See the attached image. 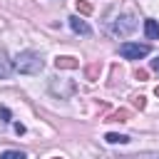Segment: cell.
<instances>
[{
    "label": "cell",
    "instance_id": "obj_15",
    "mask_svg": "<svg viewBox=\"0 0 159 159\" xmlns=\"http://www.w3.org/2000/svg\"><path fill=\"white\" fill-rule=\"evenodd\" d=\"M132 104H134L137 109H144V107H147V97H144V94H137V97H132Z\"/></svg>",
    "mask_w": 159,
    "mask_h": 159
},
{
    "label": "cell",
    "instance_id": "obj_12",
    "mask_svg": "<svg viewBox=\"0 0 159 159\" xmlns=\"http://www.w3.org/2000/svg\"><path fill=\"white\" fill-rule=\"evenodd\" d=\"M0 159H27V154L20 152V149H5V152L0 154Z\"/></svg>",
    "mask_w": 159,
    "mask_h": 159
},
{
    "label": "cell",
    "instance_id": "obj_1",
    "mask_svg": "<svg viewBox=\"0 0 159 159\" xmlns=\"http://www.w3.org/2000/svg\"><path fill=\"white\" fill-rule=\"evenodd\" d=\"M42 67H45L42 57H40L37 52H32V50H22V52H17L15 60H12V70H17L20 75H37Z\"/></svg>",
    "mask_w": 159,
    "mask_h": 159
},
{
    "label": "cell",
    "instance_id": "obj_13",
    "mask_svg": "<svg viewBox=\"0 0 159 159\" xmlns=\"http://www.w3.org/2000/svg\"><path fill=\"white\" fill-rule=\"evenodd\" d=\"M77 12L80 15H92V5L87 0H77Z\"/></svg>",
    "mask_w": 159,
    "mask_h": 159
},
{
    "label": "cell",
    "instance_id": "obj_10",
    "mask_svg": "<svg viewBox=\"0 0 159 159\" xmlns=\"http://www.w3.org/2000/svg\"><path fill=\"white\" fill-rule=\"evenodd\" d=\"M132 112L129 109H114L112 114H107V122H129Z\"/></svg>",
    "mask_w": 159,
    "mask_h": 159
},
{
    "label": "cell",
    "instance_id": "obj_20",
    "mask_svg": "<svg viewBox=\"0 0 159 159\" xmlns=\"http://www.w3.org/2000/svg\"><path fill=\"white\" fill-rule=\"evenodd\" d=\"M52 159H62V157H52Z\"/></svg>",
    "mask_w": 159,
    "mask_h": 159
},
{
    "label": "cell",
    "instance_id": "obj_3",
    "mask_svg": "<svg viewBox=\"0 0 159 159\" xmlns=\"http://www.w3.org/2000/svg\"><path fill=\"white\" fill-rule=\"evenodd\" d=\"M152 52L149 45H139V42H122L119 45V55L124 60H139V57H147Z\"/></svg>",
    "mask_w": 159,
    "mask_h": 159
},
{
    "label": "cell",
    "instance_id": "obj_19",
    "mask_svg": "<svg viewBox=\"0 0 159 159\" xmlns=\"http://www.w3.org/2000/svg\"><path fill=\"white\" fill-rule=\"evenodd\" d=\"M154 94H157V97H159V87H154Z\"/></svg>",
    "mask_w": 159,
    "mask_h": 159
},
{
    "label": "cell",
    "instance_id": "obj_7",
    "mask_svg": "<svg viewBox=\"0 0 159 159\" xmlns=\"http://www.w3.org/2000/svg\"><path fill=\"white\" fill-rule=\"evenodd\" d=\"M10 72H12V60L7 57L5 50H0V80H7Z\"/></svg>",
    "mask_w": 159,
    "mask_h": 159
},
{
    "label": "cell",
    "instance_id": "obj_9",
    "mask_svg": "<svg viewBox=\"0 0 159 159\" xmlns=\"http://www.w3.org/2000/svg\"><path fill=\"white\" fill-rule=\"evenodd\" d=\"M144 35L149 37V40H159V22L157 20H144Z\"/></svg>",
    "mask_w": 159,
    "mask_h": 159
},
{
    "label": "cell",
    "instance_id": "obj_4",
    "mask_svg": "<svg viewBox=\"0 0 159 159\" xmlns=\"http://www.w3.org/2000/svg\"><path fill=\"white\" fill-rule=\"evenodd\" d=\"M134 27H137V17L134 15H119V17H114V22H112V32L114 35H119V37H127L129 32H134Z\"/></svg>",
    "mask_w": 159,
    "mask_h": 159
},
{
    "label": "cell",
    "instance_id": "obj_14",
    "mask_svg": "<svg viewBox=\"0 0 159 159\" xmlns=\"http://www.w3.org/2000/svg\"><path fill=\"white\" fill-rule=\"evenodd\" d=\"M10 119H12L10 109H7L5 104H0V124H10Z\"/></svg>",
    "mask_w": 159,
    "mask_h": 159
},
{
    "label": "cell",
    "instance_id": "obj_6",
    "mask_svg": "<svg viewBox=\"0 0 159 159\" xmlns=\"http://www.w3.org/2000/svg\"><path fill=\"white\" fill-rule=\"evenodd\" d=\"M70 27H72L77 35H89V32H92V27H89L80 15H72V17H70Z\"/></svg>",
    "mask_w": 159,
    "mask_h": 159
},
{
    "label": "cell",
    "instance_id": "obj_8",
    "mask_svg": "<svg viewBox=\"0 0 159 159\" xmlns=\"http://www.w3.org/2000/svg\"><path fill=\"white\" fill-rule=\"evenodd\" d=\"M99 72H102V62H89V65H84V77H87L89 82H97V80H99Z\"/></svg>",
    "mask_w": 159,
    "mask_h": 159
},
{
    "label": "cell",
    "instance_id": "obj_2",
    "mask_svg": "<svg viewBox=\"0 0 159 159\" xmlns=\"http://www.w3.org/2000/svg\"><path fill=\"white\" fill-rule=\"evenodd\" d=\"M50 92L60 99H70L75 92H77V84L72 80H60V77H52L50 80Z\"/></svg>",
    "mask_w": 159,
    "mask_h": 159
},
{
    "label": "cell",
    "instance_id": "obj_18",
    "mask_svg": "<svg viewBox=\"0 0 159 159\" xmlns=\"http://www.w3.org/2000/svg\"><path fill=\"white\" fill-rule=\"evenodd\" d=\"M149 65H152V70H154V72H159V57H154Z\"/></svg>",
    "mask_w": 159,
    "mask_h": 159
},
{
    "label": "cell",
    "instance_id": "obj_5",
    "mask_svg": "<svg viewBox=\"0 0 159 159\" xmlns=\"http://www.w3.org/2000/svg\"><path fill=\"white\" fill-rule=\"evenodd\" d=\"M55 67L57 70H77L80 67V60L72 57V55H57L55 57Z\"/></svg>",
    "mask_w": 159,
    "mask_h": 159
},
{
    "label": "cell",
    "instance_id": "obj_11",
    "mask_svg": "<svg viewBox=\"0 0 159 159\" xmlns=\"http://www.w3.org/2000/svg\"><path fill=\"white\" fill-rule=\"evenodd\" d=\"M104 142H109V144H127L129 137L127 134H117V132H107L104 134Z\"/></svg>",
    "mask_w": 159,
    "mask_h": 159
},
{
    "label": "cell",
    "instance_id": "obj_16",
    "mask_svg": "<svg viewBox=\"0 0 159 159\" xmlns=\"http://www.w3.org/2000/svg\"><path fill=\"white\" fill-rule=\"evenodd\" d=\"M134 77H137L139 82H144V80H147V70H134Z\"/></svg>",
    "mask_w": 159,
    "mask_h": 159
},
{
    "label": "cell",
    "instance_id": "obj_17",
    "mask_svg": "<svg viewBox=\"0 0 159 159\" xmlns=\"http://www.w3.org/2000/svg\"><path fill=\"white\" fill-rule=\"evenodd\" d=\"M15 132H17V134H25V124H20V122H15Z\"/></svg>",
    "mask_w": 159,
    "mask_h": 159
}]
</instances>
